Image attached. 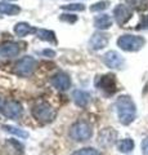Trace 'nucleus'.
I'll return each mask as SVG.
<instances>
[{
  "instance_id": "nucleus-1",
  "label": "nucleus",
  "mask_w": 148,
  "mask_h": 155,
  "mask_svg": "<svg viewBox=\"0 0 148 155\" xmlns=\"http://www.w3.org/2000/svg\"><path fill=\"white\" fill-rule=\"evenodd\" d=\"M116 111L120 123L124 125H129L134 122L137 116V106L134 101L131 100V97L129 96H120L116 100Z\"/></svg>"
},
{
  "instance_id": "nucleus-2",
  "label": "nucleus",
  "mask_w": 148,
  "mask_h": 155,
  "mask_svg": "<svg viewBox=\"0 0 148 155\" xmlns=\"http://www.w3.org/2000/svg\"><path fill=\"white\" fill-rule=\"evenodd\" d=\"M70 137L76 142H84L92 138L93 136V127L88 122L80 120L76 122L70 127Z\"/></svg>"
},
{
  "instance_id": "nucleus-3",
  "label": "nucleus",
  "mask_w": 148,
  "mask_h": 155,
  "mask_svg": "<svg viewBox=\"0 0 148 155\" xmlns=\"http://www.w3.org/2000/svg\"><path fill=\"white\" fill-rule=\"evenodd\" d=\"M32 116L40 123H50L53 122L57 116V111L53 109V106H50L48 102H40L36 104L34 107L31 109Z\"/></svg>"
},
{
  "instance_id": "nucleus-4",
  "label": "nucleus",
  "mask_w": 148,
  "mask_h": 155,
  "mask_svg": "<svg viewBox=\"0 0 148 155\" xmlns=\"http://www.w3.org/2000/svg\"><path fill=\"white\" fill-rule=\"evenodd\" d=\"M146 44L144 38L138 36V35H130V34H125L121 35L117 39V45L121 48L122 51L126 52H137L142 49Z\"/></svg>"
},
{
  "instance_id": "nucleus-5",
  "label": "nucleus",
  "mask_w": 148,
  "mask_h": 155,
  "mask_svg": "<svg viewBox=\"0 0 148 155\" xmlns=\"http://www.w3.org/2000/svg\"><path fill=\"white\" fill-rule=\"evenodd\" d=\"M35 67H36V60L31 56H26L18 61V64L16 65V69H14V72L18 76L27 78L32 75V72L35 71Z\"/></svg>"
},
{
  "instance_id": "nucleus-6",
  "label": "nucleus",
  "mask_w": 148,
  "mask_h": 155,
  "mask_svg": "<svg viewBox=\"0 0 148 155\" xmlns=\"http://www.w3.org/2000/svg\"><path fill=\"white\" fill-rule=\"evenodd\" d=\"M95 87H97L98 89L103 91L104 93H107V94H113L115 92L117 91L115 75L107 74V75L98 76L97 80H95Z\"/></svg>"
},
{
  "instance_id": "nucleus-7",
  "label": "nucleus",
  "mask_w": 148,
  "mask_h": 155,
  "mask_svg": "<svg viewBox=\"0 0 148 155\" xmlns=\"http://www.w3.org/2000/svg\"><path fill=\"white\" fill-rule=\"evenodd\" d=\"M2 110H3V114L9 119H18L23 114L22 105L20 102H17V101H8V102L4 104Z\"/></svg>"
},
{
  "instance_id": "nucleus-8",
  "label": "nucleus",
  "mask_w": 148,
  "mask_h": 155,
  "mask_svg": "<svg viewBox=\"0 0 148 155\" xmlns=\"http://www.w3.org/2000/svg\"><path fill=\"white\" fill-rule=\"evenodd\" d=\"M117 132L113 128H104L98 134V143L103 147H109L116 142Z\"/></svg>"
},
{
  "instance_id": "nucleus-9",
  "label": "nucleus",
  "mask_w": 148,
  "mask_h": 155,
  "mask_svg": "<svg viewBox=\"0 0 148 155\" xmlns=\"http://www.w3.org/2000/svg\"><path fill=\"white\" fill-rule=\"evenodd\" d=\"M131 14H133L131 8L129 5H124V4H120V5H117L113 9V17L120 26L125 25L129 19L131 18Z\"/></svg>"
},
{
  "instance_id": "nucleus-10",
  "label": "nucleus",
  "mask_w": 148,
  "mask_h": 155,
  "mask_svg": "<svg viewBox=\"0 0 148 155\" xmlns=\"http://www.w3.org/2000/svg\"><path fill=\"white\" fill-rule=\"evenodd\" d=\"M103 62L109 69H121L124 65V58L121 57L120 53L109 51L103 56Z\"/></svg>"
},
{
  "instance_id": "nucleus-11",
  "label": "nucleus",
  "mask_w": 148,
  "mask_h": 155,
  "mask_svg": "<svg viewBox=\"0 0 148 155\" xmlns=\"http://www.w3.org/2000/svg\"><path fill=\"white\" fill-rule=\"evenodd\" d=\"M52 84L58 91H67L71 88V78L66 72H57L52 78Z\"/></svg>"
},
{
  "instance_id": "nucleus-12",
  "label": "nucleus",
  "mask_w": 148,
  "mask_h": 155,
  "mask_svg": "<svg viewBox=\"0 0 148 155\" xmlns=\"http://www.w3.org/2000/svg\"><path fill=\"white\" fill-rule=\"evenodd\" d=\"M108 44V35L103 32H95L89 40V48L93 51H101Z\"/></svg>"
},
{
  "instance_id": "nucleus-13",
  "label": "nucleus",
  "mask_w": 148,
  "mask_h": 155,
  "mask_svg": "<svg viewBox=\"0 0 148 155\" xmlns=\"http://www.w3.org/2000/svg\"><path fill=\"white\" fill-rule=\"evenodd\" d=\"M20 45L17 43H5V44L0 45V58H13L20 54Z\"/></svg>"
},
{
  "instance_id": "nucleus-14",
  "label": "nucleus",
  "mask_w": 148,
  "mask_h": 155,
  "mask_svg": "<svg viewBox=\"0 0 148 155\" xmlns=\"http://www.w3.org/2000/svg\"><path fill=\"white\" fill-rule=\"evenodd\" d=\"M72 100L75 105L79 106V107H87L88 104L90 102V100H92V94L87 91L76 89L72 92Z\"/></svg>"
},
{
  "instance_id": "nucleus-15",
  "label": "nucleus",
  "mask_w": 148,
  "mask_h": 155,
  "mask_svg": "<svg viewBox=\"0 0 148 155\" xmlns=\"http://www.w3.org/2000/svg\"><path fill=\"white\" fill-rule=\"evenodd\" d=\"M94 26L99 30H107L112 26V18L108 14H99L94 18Z\"/></svg>"
},
{
  "instance_id": "nucleus-16",
  "label": "nucleus",
  "mask_w": 148,
  "mask_h": 155,
  "mask_svg": "<svg viewBox=\"0 0 148 155\" xmlns=\"http://www.w3.org/2000/svg\"><path fill=\"white\" fill-rule=\"evenodd\" d=\"M36 30L34 27H32L30 23H26V22H20V23H17L16 26H14V32H16V35L17 36H26L28 35V34H32V32H35Z\"/></svg>"
},
{
  "instance_id": "nucleus-17",
  "label": "nucleus",
  "mask_w": 148,
  "mask_h": 155,
  "mask_svg": "<svg viewBox=\"0 0 148 155\" xmlns=\"http://www.w3.org/2000/svg\"><path fill=\"white\" fill-rule=\"evenodd\" d=\"M20 12H21V8L18 5H13V4H9V3L0 2V13L8 14V16H14V14H18Z\"/></svg>"
},
{
  "instance_id": "nucleus-18",
  "label": "nucleus",
  "mask_w": 148,
  "mask_h": 155,
  "mask_svg": "<svg viewBox=\"0 0 148 155\" xmlns=\"http://www.w3.org/2000/svg\"><path fill=\"white\" fill-rule=\"evenodd\" d=\"M36 35H37V38L41 39V40H44V41H49V43H53V44H55V43H57L55 34L53 31H50V30L40 28V30L36 31Z\"/></svg>"
},
{
  "instance_id": "nucleus-19",
  "label": "nucleus",
  "mask_w": 148,
  "mask_h": 155,
  "mask_svg": "<svg viewBox=\"0 0 148 155\" xmlns=\"http://www.w3.org/2000/svg\"><path fill=\"white\" fill-rule=\"evenodd\" d=\"M129 7L131 9H135V11H147L148 9V0H126Z\"/></svg>"
},
{
  "instance_id": "nucleus-20",
  "label": "nucleus",
  "mask_w": 148,
  "mask_h": 155,
  "mask_svg": "<svg viewBox=\"0 0 148 155\" xmlns=\"http://www.w3.org/2000/svg\"><path fill=\"white\" fill-rule=\"evenodd\" d=\"M2 128L5 130V132L12 133V134L17 136V137H20V138H27L28 137V133L27 132H25V130L21 129V128L13 127V125H2Z\"/></svg>"
},
{
  "instance_id": "nucleus-21",
  "label": "nucleus",
  "mask_w": 148,
  "mask_h": 155,
  "mask_svg": "<svg viewBox=\"0 0 148 155\" xmlns=\"http://www.w3.org/2000/svg\"><path fill=\"white\" fill-rule=\"evenodd\" d=\"M118 151L120 153H130L133 149H134V141L131 138H124L121 140L117 145Z\"/></svg>"
},
{
  "instance_id": "nucleus-22",
  "label": "nucleus",
  "mask_w": 148,
  "mask_h": 155,
  "mask_svg": "<svg viewBox=\"0 0 148 155\" xmlns=\"http://www.w3.org/2000/svg\"><path fill=\"white\" fill-rule=\"evenodd\" d=\"M72 155H101V153L98 150H95L93 147H84L80 150H76L72 153Z\"/></svg>"
},
{
  "instance_id": "nucleus-23",
  "label": "nucleus",
  "mask_w": 148,
  "mask_h": 155,
  "mask_svg": "<svg viewBox=\"0 0 148 155\" xmlns=\"http://www.w3.org/2000/svg\"><path fill=\"white\" fill-rule=\"evenodd\" d=\"M109 5V2L107 0H103V2H98L93 4L92 7H90V11L92 12H101V11H104V9H107Z\"/></svg>"
},
{
  "instance_id": "nucleus-24",
  "label": "nucleus",
  "mask_w": 148,
  "mask_h": 155,
  "mask_svg": "<svg viewBox=\"0 0 148 155\" xmlns=\"http://www.w3.org/2000/svg\"><path fill=\"white\" fill-rule=\"evenodd\" d=\"M62 9H66V11H84L85 5L81 3H74L67 4V5H62Z\"/></svg>"
},
{
  "instance_id": "nucleus-25",
  "label": "nucleus",
  "mask_w": 148,
  "mask_h": 155,
  "mask_svg": "<svg viewBox=\"0 0 148 155\" xmlns=\"http://www.w3.org/2000/svg\"><path fill=\"white\" fill-rule=\"evenodd\" d=\"M61 19L62 21H66V22H70V23H74L77 21V17L75 14H61Z\"/></svg>"
},
{
  "instance_id": "nucleus-26",
  "label": "nucleus",
  "mask_w": 148,
  "mask_h": 155,
  "mask_svg": "<svg viewBox=\"0 0 148 155\" xmlns=\"http://www.w3.org/2000/svg\"><path fill=\"white\" fill-rule=\"evenodd\" d=\"M138 30H143V28H148V14H146V16H143L140 18V22L138 23L137 26Z\"/></svg>"
},
{
  "instance_id": "nucleus-27",
  "label": "nucleus",
  "mask_w": 148,
  "mask_h": 155,
  "mask_svg": "<svg viewBox=\"0 0 148 155\" xmlns=\"http://www.w3.org/2000/svg\"><path fill=\"white\" fill-rule=\"evenodd\" d=\"M142 153L143 155H148V137L142 141Z\"/></svg>"
},
{
  "instance_id": "nucleus-28",
  "label": "nucleus",
  "mask_w": 148,
  "mask_h": 155,
  "mask_svg": "<svg viewBox=\"0 0 148 155\" xmlns=\"http://www.w3.org/2000/svg\"><path fill=\"white\" fill-rule=\"evenodd\" d=\"M43 54L48 56V57H54L55 56V52L52 51V49H45V51H43Z\"/></svg>"
},
{
  "instance_id": "nucleus-29",
  "label": "nucleus",
  "mask_w": 148,
  "mask_h": 155,
  "mask_svg": "<svg viewBox=\"0 0 148 155\" xmlns=\"http://www.w3.org/2000/svg\"><path fill=\"white\" fill-rule=\"evenodd\" d=\"M3 106H4V102H3V100L0 98V109H3Z\"/></svg>"
}]
</instances>
